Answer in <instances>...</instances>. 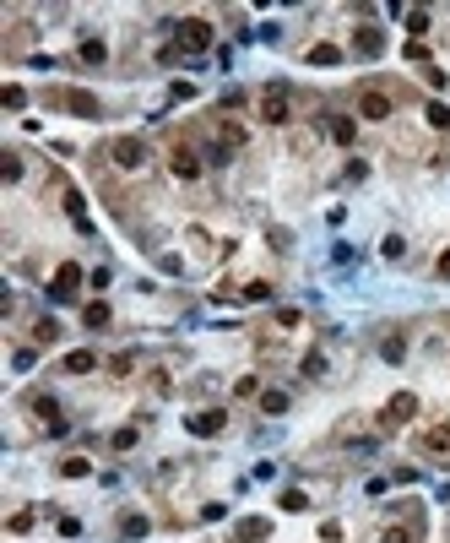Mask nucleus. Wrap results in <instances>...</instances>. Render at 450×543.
Returning <instances> with one entry per match:
<instances>
[{
    "mask_svg": "<svg viewBox=\"0 0 450 543\" xmlns=\"http://www.w3.org/2000/svg\"><path fill=\"white\" fill-rule=\"evenodd\" d=\"M174 39H179V49L201 55V49H212V39H217V33H212V22H206V17H184L179 27H174Z\"/></svg>",
    "mask_w": 450,
    "mask_h": 543,
    "instance_id": "1",
    "label": "nucleus"
},
{
    "mask_svg": "<svg viewBox=\"0 0 450 543\" xmlns=\"http://www.w3.org/2000/svg\"><path fill=\"white\" fill-rule=\"evenodd\" d=\"M49 104H60L65 114H82V120L103 114V109H98V98H93V93H82V87H55V93H49Z\"/></svg>",
    "mask_w": 450,
    "mask_h": 543,
    "instance_id": "2",
    "label": "nucleus"
},
{
    "mask_svg": "<svg viewBox=\"0 0 450 543\" xmlns=\"http://www.w3.org/2000/svg\"><path fill=\"white\" fill-rule=\"evenodd\" d=\"M287 114H293V98H287L282 82H271L266 93H261V120H266V126H282Z\"/></svg>",
    "mask_w": 450,
    "mask_h": 543,
    "instance_id": "3",
    "label": "nucleus"
},
{
    "mask_svg": "<svg viewBox=\"0 0 450 543\" xmlns=\"http://www.w3.org/2000/svg\"><path fill=\"white\" fill-rule=\"evenodd\" d=\"M390 109H396V98L386 87H358V114L364 120H390Z\"/></svg>",
    "mask_w": 450,
    "mask_h": 543,
    "instance_id": "4",
    "label": "nucleus"
},
{
    "mask_svg": "<svg viewBox=\"0 0 450 543\" xmlns=\"http://www.w3.org/2000/svg\"><path fill=\"white\" fill-rule=\"evenodd\" d=\"M223 424H228V413H223V408H201V413H184V429H190V435H223Z\"/></svg>",
    "mask_w": 450,
    "mask_h": 543,
    "instance_id": "5",
    "label": "nucleus"
},
{
    "mask_svg": "<svg viewBox=\"0 0 450 543\" xmlns=\"http://www.w3.org/2000/svg\"><path fill=\"white\" fill-rule=\"evenodd\" d=\"M412 413H418V397H412V391H396V397L386 402V413H380V424H386V429H396V424H407Z\"/></svg>",
    "mask_w": 450,
    "mask_h": 543,
    "instance_id": "6",
    "label": "nucleus"
},
{
    "mask_svg": "<svg viewBox=\"0 0 450 543\" xmlns=\"http://www.w3.org/2000/svg\"><path fill=\"white\" fill-rule=\"evenodd\" d=\"M109 152H114V163H120V168H146V142H136V136H120Z\"/></svg>",
    "mask_w": 450,
    "mask_h": 543,
    "instance_id": "7",
    "label": "nucleus"
},
{
    "mask_svg": "<svg viewBox=\"0 0 450 543\" xmlns=\"http://www.w3.org/2000/svg\"><path fill=\"white\" fill-rule=\"evenodd\" d=\"M76 288H82V267H76V261H65V267L55 272V283H49V293H55V299H71Z\"/></svg>",
    "mask_w": 450,
    "mask_h": 543,
    "instance_id": "8",
    "label": "nucleus"
},
{
    "mask_svg": "<svg viewBox=\"0 0 450 543\" xmlns=\"http://www.w3.org/2000/svg\"><path fill=\"white\" fill-rule=\"evenodd\" d=\"M27 408L39 413V424H43V429H55V435L65 429V413H60V402H55V397H33Z\"/></svg>",
    "mask_w": 450,
    "mask_h": 543,
    "instance_id": "9",
    "label": "nucleus"
},
{
    "mask_svg": "<svg viewBox=\"0 0 450 543\" xmlns=\"http://www.w3.org/2000/svg\"><path fill=\"white\" fill-rule=\"evenodd\" d=\"M423 457H434V462H450V424H434L429 435H423Z\"/></svg>",
    "mask_w": 450,
    "mask_h": 543,
    "instance_id": "10",
    "label": "nucleus"
},
{
    "mask_svg": "<svg viewBox=\"0 0 450 543\" xmlns=\"http://www.w3.org/2000/svg\"><path fill=\"white\" fill-rule=\"evenodd\" d=\"M168 168H174L179 180H196V174H201V158H196L190 147H174V152H168Z\"/></svg>",
    "mask_w": 450,
    "mask_h": 543,
    "instance_id": "11",
    "label": "nucleus"
},
{
    "mask_svg": "<svg viewBox=\"0 0 450 543\" xmlns=\"http://www.w3.org/2000/svg\"><path fill=\"white\" fill-rule=\"evenodd\" d=\"M233 538L239 543H261V538H271V522L266 516H245V522L233 527Z\"/></svg>",
    "mask_w": 450,
    "mask_h": 543,
    "instance_id": "12",
    "label": "nucleus"
},
{
    "mask_svg": "<svg viewBox=\"0 0 450 543\" xmlns=\"http://www.w3.org/2000/svg\"><path fill=\"white\" fill-rule=\"evenodd\" d=\"M65 217H71V223H76L82 234H93V217H87V201L76 196V190H65Z\"/></svg>",
    "mask_w": 450,
    "mask_h": 543,
    "instance_id": "13",
    "label": "nucleus"
},
{
    "mask_svg": "<svg viewBox=\"0 0 450 543\" xmlns=\"http://www.w3.org/2000/svg\"><path fill=\"white\" fill-rule=\"evenodd\" d=\"M358 55H380V49H386V33H380V27H374V22H369V27H358Z\"/></svg>",
    "mask_w": 450,
    "mask_h": 543,
    "instance_id": "14",
    "label": "nucleus"
},
{
    "mask_svg": "<svg viewBox=\"0 0 450 543\" xmlns=\"http://www.w3.org/2000/svg\"><path fill=\"white\" fill-rule=\"evenodd\" d=\"M76 60H82V65H103V60H109L103 39H82V43H76Z\"/></svg>",
    "mask_w": 450,
    "mask_h": 543,
    "instance_id": "15",
    "label": "nucleus"
},
{
    "mask_svg": "<svg viewBox=\"0 0 450 543\" xmlns=\"http://www.w3.org/2000/svg\"><path fill=\"white\" fill-rule=\"evenodd\" d=\"M60 370H65V375H87V370H98V358L87 354V348H76V354H65Z\"/></svg>",
    "mask_w": 450,
    "mask_h": 543,
    "instance_id": "16",
    "label": "nucleus"
},
{
    "mask_svg": "<svg viewBox=\"0 0 450 543\" xmlns=\"http://www.w3.org/2000/svg\"><path fill=\"white\" fill-rule=\"evenodd\" d=\"M309 65H320V71H326V65H342V49H336V43H315V49H309Z\"/></svg>",
    "mask_w": 450,
    "mask_h": 543,
    "instance_id": "17",
    "label": "nucleus"
},
{
    "mask_svg": "<svg viewBox=\"0 0 450 543\" xmlns=\"http://www.w3.org/2000/svg\"><path fill=\"white\" fill-rule=\"evenodd\" d=\"M353 136H358V126H353L348 114H336V120H331V142H336V147H353Z\"/></svg>",
    "mask_w": 450,
    "mask_h": 543,
    "instance_id": "18",
    "label": "nucleus"
},
{
    "mask_svg": "<svg viewBox=\"0 0 450 543\" xmlns=\"http://www.w3.org/2000/svg\"><path fill=\"white\" fill-rule=\"evenodd\" d=\"M82 326H87V332H103V326H109V304H103V299L82 310Z\"/></svg>",
    "mask_w": 450,
    "mask_h": 543,
    "instance_id": "19",
    "label": "nucleus"
},
{
    "mask_svg": "<svg viewBox=\"0 0 450 543\" xmlns=\"http://www.w3.org/2000/svg\"><path fill=\"white\" fill-rule=\"evenodd\" d=\"M120 538H146V516L125 511V516H120Z\"/></svg>",
    "mask_w": 450,
    "mask_h": 543,
    "instance_id": "20",
    "label": "nucleus"
},
{
    "mask_svg": "<svg viewBox=\"0 0 450 543\" xmlns=\"http://www.w3.org/2000/svg\"><path fill=\"white\" fill-rule=\"evenodd\" d=\"M87 473H93V462H87V457H65L60 462V478H87Z\"/></svg>",
    "mask_w": 450,
    "mask_h": 543,
    "instance_id": "21",
    "label": "nucleus"
},
{
    "mask_svg": "<svg viewBox=\"0 0 450 543\" xmlns=\"http://www.w3.org/2000/svg\"><path fill=\"white\" fill-rule=\"evenodd\" d=\"M261 413H287V391H261Z\"/></svg>",
    "mask_w": 450,
    "mask_h": 543,
    "instance_id": "22",
    "label": "nucleus"
},
{
    "mask_svg": "<svg viewBox=\"0 0 450 543\" xmlns=\"http://www.w3.org/2000/svg\"><path fill=\"white\" fill-rule=\"evenodd\" d=\"M380 354H386V358H390V364H396V358L407 354V337H402V332H390V337H386V342H380Z\"/></svg>",
    "mask_w": 450,
    "mask_h": 543,
    "instance_id": "23",
    "label": "nucleus"
},
{
    "mask_svg": "<svg viewBox=\"0 0 450 543\" xmlns=\"http://www.w3.org/2000/svg\"><path fill=\"white\" fill-rule=\"evenodd\" d=\"M55 337H60V326H55V321H49V315H43L39 326H33V342H39V348H49V342H55Z\"/></svg>",
    "mask_w": 450,
    "mask_h": 543,
    "instance_id": "24",
    "label": "nucleus"
},
{
    "mask_svg": "<svg viewBox=\"0 0 450 543\" xmlns=\"http://www.w3.org/2000/svg\"><path fill=\"white\" fill-rule=\"evenodd\" d=\"M0 104H6V109H22V104H27V93H22L17 82H6V87H0Z\"/></svg>",
    "mask_w": 450,
    "mask_h": 543,
    "instance_id": "25",
    "label": "nucleus"
},
{
    "mask_svg": "<svg viewBox=\"0 0 450 543\" xmlns=\"http://www.w3.org/2000/svg\"><path fill=\"white\" fill-rule=\"evenodd\" d=\"M429 11H423V6H412V11H407V33H429Z\"/></svg>",
    "mask_w": 450,
    "mask_h": 543,
    "instance_id": "26",
    "label": "nucleus"
},
{
    "mask_svg": "<svg viewBox=\"0 0 450 543\" xmlns=\"http://www.w3.org/2000/svg\"><path fill=\"white\" fill-rule=\"evenodd\" d=\"M233 397H261V380H255V375H239V380H233Z\"/></svg>",
    "mask_w": 450,
    "mask_h": 543,
    "instance_id": "27",
    "label": "nucleus"
},
{
    "mask_svg": "<svg viewBox=\"0 0 450 543\" xmlns=\"http://www.w3.org/2000/svg\"><path fill=\"white\" fill-rule=\"evenodd\" d=\"M136 440H142V435H136V429H114V435H109V445H114V451H130Z\"/></svg>",
    "mask_w": 450,
    "mask_h": 543,
    "instance_id": "28",
    "label": "nucleus"
},
{
    "mask_svg": "<svg viewBox=\"0 0 450 543\" xmlns=\"http://www.w3.org/2000/svg\"><path fill=\"white\" fill-rule=\"evenodd\" d=\"M304 505H309L304 489H282V511H304Z\"/></svg>",
    "mask_w": 450,
    "mask_h": 543,
    "instance_id": "29",
    "label": "nucleus"
},
{
    "mask_svg": "<svg viewBox=\"0 0 450 543\" xmlns=\"http://www.w3.org/2000/svg\"><path fill=\"white\" fill-rule=\"evenodd\" d=\"M245 299H250V304H261V299H271V283H245Z\"/></svg>",
    "mask_w": 450,
    "mask_h": 543,
    "instance_id": "30",
    "label": "nucleus"
},
{
    "mask_svg": "<svg viewBox=\"0 0 450 543\" xmlns=\"http://www.w3.org/2000/svg\"><path fill=\"white\" fill-rule=\"evenodd\" d=\"M223 147H245V130L233 126V120H223Z\"/></svg>",
    "mask_w": 450,
    "mask_h": 543,
    "instance_id": "31",
    "label": "nucleus"
},
{
    "mask_svg": "<svg viewBox=\"0 0 450 543\" xmlns=\"http://www.w3.org/2000/svg\"><path fill=\"white\" fill-rule=\"evenodd\" d=\"M0 174H6V180H22V158H17V152H6V163H0Z\"/></svg>",
    "mask_w": 450,
    "mask_h": 543,
    "instance_id": "32",
    "label": "nucleus"
},
{
    "mask_svg": "<svg viewBox=\"0 0 450 543\" xmlns=\"http://www.w3.org/2000/svg\"><path fill=\"white\" fill-rule=\"evenodd\" d=\"M380 250H386V261H402V255H407V245H402V239L390 234V239H386V245H380Z\"/></svg>",
    "mask_w": 450,
    "mask_h": 543,
    "instance_id": "33",
    "label": "nucleus"
},
{
    "mask_svg": "<svg viewBox=\"0 0 450 543\" xmlns=\"http://www.w3.org/2000/svg\"><path fill=\"white\" fill-rule=\"evenodd\" d=\"M109 370H114V375H130V370H136V358H130V354H114V364H109Z\"/></svg>",
    "mask_w": 450,
    "mask_h": 543,
    "instance_id": "34",
    "label": "nucleus"
},
{
    "mask_svg": "<svg viewBox=\"0 0 450 543\" xmlns=\"http://www.w3.org/2000/svg\"><path fill=\"white\" fill-rule=\"evenodd\" d=\"M429 126H450V109L445 104H429Z\"/></svg>",
    "mask_w": 450,
    "mask_h": 543,
    "instance_id": "35",
    "label": "nucleus"
},
{
    "mask_svg": "<svg viewBox=\"0 0 450 543\" xmlns=\"http://www.w3.org/2000/svg\"><path fill=\"white\" fill-rule=\"evenodd\" d=\"M380 543H412V532H407V527H390V532H386Z\"/></svg>",
    "mask_w": 450,
    "mask_h": 543,
    "instance_id": "36",
    "label": "nucleus"
},
{
    "mask_svg": "<svg viewBox=\"0 0 450 543\" xmlns=\"http://www.w3.org/2000/svg\"><path fill=\"white\" fill-rule=\"evenodd\" d=\"M434 272H439V277L450 283V250H439V261H434Z\"/></svg>",
    "mask_w": 450,
    "mask_h": 543,
    "instance_id": "37",
    "label": "nucleus"
}]
</instances>
